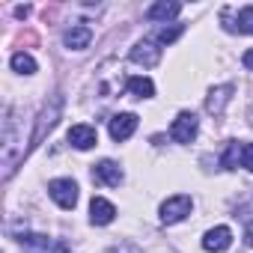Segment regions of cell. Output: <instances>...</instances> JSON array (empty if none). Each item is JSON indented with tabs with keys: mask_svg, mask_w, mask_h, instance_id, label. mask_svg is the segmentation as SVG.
Instances as JSON below:
<instances>
[{
	"mask_svg": "<svg viewBox=\"0 0 253 253\" xmlns=\"http://www.w3.org/2000/svg\"><path fill=\"white\" fill-rule=\"evenodd\" d=\"M182 33H185V24H170V27H161V30H158L155 42H161V45H170V42H176Z\"/></svg>",
	"mask_w": 253,
	"mask_h": 253,
	"instance_id": "obj_19",
	"label": "cell"
},
{
	"mask_svg": "<svg viewBox=\"0 0 253 253\" xmlns=\"http://www.w3.org/2000/svg\"><path fill=\"white\" fill-rule=\"evenodd\" d=\"M15 15H18V18H27V15H30V6H15Z\"/></svg>",
	"mask_w": 253,
	"mask_h": 253,
	"instance_id": "obj_23",
	"label": "cell"
},
{
	"mask_svg": "<svg viewBox=\"0 0 253 253\" xmlns=\"http://www.w3.org/2000/svg\"><path fill=\"white\" fill-rule=\"evenodd\" d=\"M191 209H194V200L188 194H176V197H170V200L161 203V223L173 226V223L185 220L191 214Z\"/></svg>",
	"mask_w": 253,
	"mask_h": 253,
	"instance_id": "obj_2",
	"label": "cell"
},
{
	"mask_svg": "<svg viewBox=\"0 0 253 253\" xmlns=\"http://www.w3.org/2000/svg\"><path fill=\"white\" fill-rule=\"evenodd\" d=\"M244 244H247V247H253V223H250V226H247V232H244Z\"/></svg>",
	"mask_w": 253,
	"mask_h": 253,
	"instance_id": "obj_22",
	"label": "cell"
},
{
	"mask_svg": "<svg viewBox=\"0 0 253 253\" xmlns=\"http://www.w3.org/2000/svg\"><path fill=\"white\" fill-rule=\"evenodd\" d=\"M229 244H232L229 226H214L203 235V250H209V253H223V250H229Z\"/></svg>",
	"mask_w": 253,
	"mask_h": 253,
	"instance_id": "obj_9",
	"label": "cell"
},
{
	"mask_svg": "<svg viewBox=\"0 0 253 253\" xmlns=\"http://www.w3.org/2000/svg\"><path fill=\"white\" fill-rule=\"evenodd\" d=\"M110 137L116 140V143H122V140H128L134 131H137V116L134 113H116L113 119H110Z\"/></svg>",
	"mask_w": 253,
	"mask_h": 253,
	"instance_id": "obj_8",
	"label": "cell"
},
{
	"mask_svg": "<svg viewBox=\"0 0 253 253\" xmlns=\"http://www.w3.org/2000/svg\"><path fill=\"white\" fill-rule=\"evenodd\" d=\"M63 42H66V48H72V51H84V48H89V42H92V30H89L86 24H75L72 30H66Z\"/></svg>",
	"mask_w": 253,
	"mask_h": 253,
	"instance_id": "obj_13",
	"label": "cell"
},
{
	"mask_svg": "<svg viewBox=\"0 0 253 253\" xmlns=\"http://www.w3.org/2000/svg\"><path fill=\"white\" fill-rule=\"evenodd\" d=\"M247 119H250V125H253V104H250V110H247Z\"/></svg>",
	"mask_w": 253,
	"mask_h": 253,
	"instance_id": "obj_24",
	"label": "cell"
},
{
	"mask_svg": "<svg viewBox=\"0 0 253 253\" xmlns=\"http://www.w3.org/2000/svg\"><path fill=\"white\" fill-rule=\"evenodd\" d=\"M229 30H238V33H250V36H253V6H244V9L238 12V21H235Z\"/></svg>",
	"mask_w": 253,
	"mask_h": 253,
	"instance_id": "obj_18",
	"label": "cell"
},
{
	"mask_svg": "<svg viewBox=\"0 0 253 253\" xmlns=\"http://www.w3.org/2000/svg\"><path fill=\"white\" fill-rule=\"evenodd\" d=\"M197 131H200V119H197L191 110H182V113L173 119V125H170V137H173L176 143H191V140L197 137Z\"/></svg>",
	"mask_w": 253,
	"mask_h": 253,
	"instance_id": "obj_3",
	"label": "cell"
},
{
	"mask_svg": "<svg viewBox=\"0 0 253 253\" xmlns=\"http://www.w3.org/2000/svg\"><path fill=\"white\" fill-rule=\"evenodd\" d=\"M125 89H128L131 95H137V98H152L155 95V84L149 78H137V75L125 81Z\"/></svg>",
	"mask_w": 253,
	"mask_h": 253,
	"instance_id": "obj_15",
	"label": "cell"
},
{
	"mask_svg": "<svg viewBox=\"0 0 253 253\" xmlns=\"http://www.w3.org/2000/svg\"><path fill=\"white\" fill-rule=\"evenodd\" d=\"M241 146H244V143H238V140H229V143H226V149H223V155H220V164H223L226 170H235V167H238V161H241Z\"/></svg>",
	"mask_w": 253,
	"mask_h": 253,
	"instance_id": "obj_16",
	"label": "cell"
},
{
	"mask_svg": "<svg viewBox=\"0 0 253 253\" xmlns=\"http://www.w3.org/2000/svg\"><path fill=\"white\" fill-rule=\"evenodd\" d=\"M241 167H247L253 173V143H244L241 146Z\"/></svg>",
	"mask_w": 253,
	"mask_h": 253,
	"instance_id": "obj_20",
	"label": "cell"
},
{
	"mask_svg": "<svg viewBox=\"0 0 253 253\" xmlns=\"http://www.w3.org/2000/svg\"><path fill=\"white\" fill-rule=\"evenodd\" d=\"M113 217H116V206L110 200H104V197H92V203H89V220L95 226H107V223H113Z\"/></svg>",
	"mask_w": 253,
	"mask_h": 253,
	"instance_id": "obj_11",
	"label": "cell"
},
{
	"mask_svg": "<svg viewBox=\"0 0 253 253\" xmlns=\"http://www.w3.org/2000/svg\"><path fill=\"white\" fill-rule=\"evenodd\" d=\"M69 143L84 152V149H92V146L98 143V134H95L92 125L81 122V125H72V128H69Z\"/></svg>",
	"mask_w": 253,
	"mask_h": 253,
	"instance_id": "obj_10",
	"label": "cell"
},
{
	"mask_svg": "<svg viewBox=\"0 0 253 253\" xmlns=\"http://www.w3.org/2000/svg\"><path fill=\"white\" fill-rule=\"evenodd\" d=\"M232 92H235V86H232V84H223V86H214V89L209 92V98H206V110H209L211 116H220V113H223V107L229 104V98H232Z\"/></svg>",
	"mask_w": 253,
	"mask_h": 253,
	"instance_id": "obj_12",
	"label": "cell"
},
{
	"mask_svg": "<svg viewBox=\"0 0 253 253\" xmlns=\"http://www.w3.org/2000/svg\"><path fill=\"white\" fill-rule=\"evenodd\" d=\"M27 155L24 137H18V119L12 110H6L3 119V137H0V161H3V179H9L18 167V161Z\"/></svg>",
	"mask_w": 253,
	"mask_h": 253,
	"instance_id": "obj_1",
	"label": "cell"
},
{
	"mask_svg": "<svg viewBox=\"0 0 253 253\" xmlns=\"http://www.w3.org/2000/svg\"><path fill=\"white\" fill-rule=\"evenodd\" d=\"M131 60H134L137 66H146V69L158 66V63H161V48H158V42H155V39L137 42V45L131 48Z\"/></svg>",
	"mask_w": 253,
	"mask_h": 253,
	"instance_id": "obj_6",
	"label": "cell"
},
{
	"mask_svg": "<svg viewBox=\"0 0 253 253\" xmlns=\"http://www.w3.org/2000/svg\"><path fill=\"white\" fill-rule=\"evenodd\" d=\"M60 110H63V95H54L51 98V104H45V110L39 113V119H36V134H33V146L36 143H42V137L57 125V119H60Z\"/></svg>",
	"mask_w": 253,
	"mask_h": 253,
	"instance_id": "obj_4",
	"label": "cell"
},
{
	"mask_svg": "<svg viewBox=\"0 0 253 253\" xmlns=\"http://www.w3.org/2000/svg\"><path fill=\"white\" fill-rule=\"evenodd\" d=\"M48 194H51V200L60 206V209H75L78 206V185L72 182V179H54L51 185H48Z\"/></svg>",
	"mask_w": 253,
	"mask_h": 253,
	"instance_id": "obj_5",
	"label": "cell"
},
{
	"mask_svg": "<svg viewBox=\"0 0 253 253\" xmlns=\"http://www.w3.org/2000/svg\"><path fill=\"white\" fill-rule=\"evenodd\" d=\"M241 63H244V69H250V72H253V48H250V51H244Z\"/></svg>",
	"mask_w": 253,
	"mask_h": 253,
	"instance_id": "obj_21",
	"label": "cell"
},
{
	"mask_svg": "<svg viewBox=\"0 0 253 253\" xmlns=\"http://www.w3.org/2000/svg\"><path fill=\"white\" fill-rule=\"evenodd\" d=\"M179 12H182V3H173V0H161V3H152V6L146 9V18H149V21H173Z\"/></svg>",
	"mask_w": 253,
	"mask_h": 253,
	"instance_id": "obj_14",
	"label": "cell"
},
{
	"mask_svg": "<svg viewBox=\"0 0 253 253\" xmlns=\"http://www.w3.org/2000/svg\"><path fill=\"white\" fill-rule=\"evenodd\" d=\"M92 182L107 185V188H119V182H122V170H119V164L110 161V158L92 164Z\"/></svg>",
	"mask_w": 253,
	"mask_h": 253,
	"instance_id": "obj_7",
	"label": "cell"
},
{
	"mask_svg": "<svg viewBox=\"0 0 253 253\" xmlns=\"http://www.w3.org/2000/svg\"><path fill=\"white\" fill-rule=\"evenodd\" d=\"M9 66L18 72V75H33L36 72V60L30 57V54H24V51H18V54H12V60H9Z\"/></svg>",
	"mask_w": 253,
	"mask_h": 253,
	"instance_id": "obj_17",
	"label": "cell"
}]
</instances>
